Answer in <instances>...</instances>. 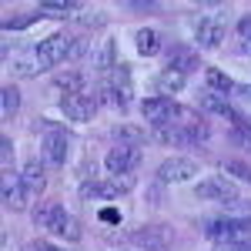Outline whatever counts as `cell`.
<instances>
[{
  "instance_id": "11",
  "label": "cell",
  "mask_w": 251,
  "mask_h": 251,
  "mask_svg": "<svg viewBox=\"0 0 251 251\" xmlns=\"http://www.w3.org/2000/svg\"><path fill=\"white\" fill-rule=\"evenodd\" d=\"M131 241H134L141 251H168L174 241V231L171 228H164V225H144V228H137L131 234Z\"/></svg>"
},
{
  "instance_id": "2",
  "label": "cell",
  "mask_w": 251,
  "mask_h": 251,
  "mask_svg": "<svg viewBox=\"0 0 251 251\" xmlns=\"http://www.w3.org/2000/svg\"><path fill=\"white\" fill-rule=\"evenodd\" d=\"M154 137L164 141V144H181V148H201L208 141V124L198 121V117H188L181 124H164V127H154Z\"/></svg>"
},
{
  "instance_id": "3",
  "label": "cell",
  "mask_w": 251,
  "mask_h": 251,
  "mask_svg": "<svg viewBox=\"0 0 251 251\" xmlns=\"http://www.w3.org/2000/svg\"><path fill=\"white\" fill-rule=\"evenodd\" d=\"M201 231L211 241H245L251 238V218H234V214H214L201 221Z\"/></svg>"
},
{
  "instance_id": "34",
  "label": "cell",
  "mask_w": 251,
  "mask_h": 251,
  "mask_svg": "<svg viewBox=\"0 0 251 251\" xmlns=\"http://www.w3.org/2000/svg\"><path fill=\"white\" fill-rule=\"evenodd\" d=\"M24 251H60V248H54L50 241H30V245H27Z\"/></svg>"
},
{
  "instance_id": "4",
  "label": "cell",
  "mask_w": 251,
  "mask_h": 251,
  "mask_svg": "<svg viewBox=\"0 0 251 251\" xmlns=\"http://www.w3.org/2000/svg\"><path fill=\"white\" fill-rule=\"evenodd\" d=\"M74 44H77V37H71V34H50V37H44L37 44L34 57H37V64L47 71V67L64 64V60L71 57V54H74Z\"/></svg>"
},
{
  "instance_id": "35",
  "label": "cell",
  "mask_w": 251,
  "mask_h": 251,
  "mask_svg": "<svg viewBox=\"0 0 251 251\" xmlns=\"http://www.w3.org/2000/svg\"><path fill=\"white\" fill-rule=\"evenodd\" d=\"M100 221H111V225H117V221H121V211H114V208H104V211H100Z\"/></svg>"
},
{
  "instance_id": "23",
  "label": "cell",
  "mask_w": 251,
  "mask_h": 251,
  "mask_svg": "<svg viewBox=\"0 0 251 251\" xmlns=\"http://www.w3.org/2000/svg\"><path fill=\"white\" fill-rule=\"evenodd\" d=\"M114 54H117V44L107 37L104 44H100V50L91 57V64H94L97 71H111V67H114Z\"/></svg>"
},
{
  "instance_id": "21",
  "label": "cell",
  "mask_w": 251,
  "mask_h": 251,
  "mask_svg": "<svg viewBox=\"0 0 251 251\" xmlns=\"http://www.w3.org/2000/svg\"><path fill=\"white\" fill-rule=\"evenodd\" d=\"M184 80H188V74H181V71H174V67H164L161 74H157V91H161V97H171L174 91H181L184 87Z\"/></svg>"
},
{
  "instance_id": "20",
  "label": "cell",
  "mask_w": 251,
  "mask_h": 251,
  "mask_svg": "<svg viewBox=\"0 0 251 251\" xmlns=\"http://www.w3.org/2000/svg\"><path fill=\"white\" fill-rule=\"evenodd\" d=\"M134 44H137V50H141L144 57H154L157 50L164 47V40H161V30H154V27H144V30H137V34H134Z\"/></svg>"
},
{
  "instance_id": "22",
  "label": "cell",
  "mask_w": 251,
  "mask_h": 251,
  "mask_svg": "<svg viewBox=\"0 0 251 251\" xmlns=\"http://www.w3.org/2000/svg\"><path fill=\"white\" fill-rule=\"evenodd\" d=\"M204 80H208V91H214V94H221V97H228V94H234V84L225 71H218V67H208L204 71Z\"/></svg>"
},
{
  "instance_id": "30",
  "label": "cell",
  "mask_w": 251,
  "mask_h": 251,
  "mask_svg": "<svg viewBox=\"0 0 251 251\" xmlns=\"http://www.w3.org/2000/svg\"><path fill=\"white\" fill-rule=\"evenodd\" d=\"M238 37H241V44H245V47H251V14L238 20Z\"/></svg>"
},
{
  "instance_id": "13",
  "label": "cell",
  "mask_w": 251,
  "mask_h": 251,
  "mask_svg": "<svg viewBox=\"0 0 251 251\" xmlns=\"http://www.w3.org/2000/svg\"><path fill=\"white\" fill-rule=\"evenodd\" d=\"M198 174V164L191 157H168L161 168H157V181L164 184H181V181H191Z\"/></svg>"
},
{
  "instance_id": "15",
  "label": "cell",
  "mask_w": 251,
  "mask_h": 251,
  "mask_svg": "<svg viewBox=\"0 0 251 251\" xmlns=\"http://www.w3.org/2000/svg\"><path fill=\"white\" fill-rule=\"evenodd\" d=\"M27 201H30V194H27V188H24V181H20V177H10V174H3V208H10V211H24Z\"/></svg>"
},
{
  "instance_id": "12",
  "label": "cell",
  "mask_w": 251,
  "mask_h": 251,
  "mask_svg": "<svg viewBox=\"0 0 251 251\" xmlns=\"http://www.w3.org/2000/svg\"><path fill=\"white\" fill-rule=\"evenodd\" d=\"M198 198L231 204V201H238L241 194H238V188L228 181V174H214V177H208V181H201V184H198Z\"/></svg>"
},
{
  "instance_id": "26",
  "label": "cell",
  "mask_w": 251,
  "mask_h": 251,
  "mask_svg": "<svg viewBox=\"0 0 251 251\" xmlns=\"http://www.w3.org/2000/svg\"><path fill=\"white\" fill-rule=\"evenodd\" d=\"M0 107H3V117H14L20 111V91L17 87H3L0 91Z\"/></svg>"
},
{
  "instance_id": "9",
  "label": "cell",
  "mask_w": 251,
  "mask_h": 251,
  "mask_svg": "<svg viewBox=\"0 0 251 251\" xmlns=\"http://www.w3.org/2000/svg\"><path fill=\"white\" fill-rule=\"evenodd\" d=\"M221 37H225V17L218 14H201L194 20V44L211 50V47H221Z\"/></svg>"
},
{
  "instance_id": "18",
  "label": "cell",
  "mask_w": 251,
  "mask_h": 251,
  "mask_svg": "<svg viewBox=\"0 0 251 251\" xmlns=\"http://www.w3.org/2000/svg\"><path fill=\"white\" fill-rule=\"evenodd\" d=\"M17 177L24 181V188H27V194H30V198H40V194H44L47 177H44V164H40V161H30V164H27Z\"/></svg>"
},
{
  "instance_id": "7",
  "label": "cell",
  "mask_w": 251,
  "mask_h": 251,
  "mask_svg": "<svg viewBox=\"0 0 251 251\" xmlns=\"http://www.w3.org/2000/svg\"><path fill=\"white\" fill-rule=\"evenodd\" d=\"M134 188V174H111L107 181H87L80 184V198H94V201H111L117 194H127Z\"/></svg>"
},
{
  "instance_id": "8",
  "label": "cell",
  "mask_w": 251,
  "mask_h": 251,
  "mask_svg": "<svg viewBox=\"0 0 251 251\" xmlns=\"http://www.w3.org/2000/svg\"><path fill=\"white\" fill-rule=\"evenodd\" d=\"M97 91H91V87H84V91H77V94H67L60 97V111L71 117V121H91V117L97 114Z\"/></svg>"
},
{
  "instance_id": "29",
  "label": "cell",
  "mask_w": 251,
  "mask_h": 251,
  "mask_svg": "<svg viewBox=\"0 0 251 251\" xmlns=\"http://www.w3.org/2000/svg\"><path fill=\"white\" fill-rule=\"evenodd\" d=\"M0 161H3V171L10 174V164H14V148H10V137H0Z\"/></svg>"
},
{
  "instance_id": "28",
  "label": "cell",
  "mask_w": 251,
  "mask_h": 251,
  "mask_svg": "<svg viewBox=\"0 0 251 251\" xmlns=\"http://www.w3.org/2000/svg\"><path fill=\"white\" fill-rule=\"evenodd\" d=\"M34 20H40V10H30V14H24V17H10V20H3V30H20V27L34 24Z\"/></svg>"
},
{
  "instance_id": "36",
  "label": "cell",
  "mask_w": 251,
  "mask_h": 251,
  "mask_svg": "<svg viewBox=\"0 0 251 251\" xmlns=\"http://www.w3.org/2000/svg\"><path fill=\"white\" fill-rule=\"evenodd\" d=\"M234 94L241 97V100H251V84H238V87H234Z\"/></svg>"
},
{
  "instance_id": "10",
  "label": "cell",
  "mask_w": 251,
  "mask_h": 251,
  "mask_svg": "<svg viewBox=\"0 0 251 251\" xmlns=\"http://www.w3.org/2000/svg\"><path fill=\"white\" fill-rule=\"evenodd\" d=\"M104 168L111 174H134L141 168V148L131 144H114L107 154H104Z\"/></svg>"
},
{
  "instance_id": "16",
  "label": "cell",
  "mask_w": 251,
  "mask_h": 251,
  "mask_svg": "<svg viewBox=\"0 0 251 251\" xmlns=\"http://www.w3.org/2000/svg\"><path fill=\"white\" fill-rule=\"evenodd\" d=\"M44 161L50 168H60L67 161V134L64 131H50V134L44 137Z\"/></svg>"
},
{
  "instance_id": "32",
  "label": "cell",
  "mask_w": 251,
  "mask_h": 251,
  "mask_svg": "<svg viewBox=\"0 0 251 251\" xmlns=\"http://www.w3.org/2000/svg\"><path fill=\"white\" fill-rule=\"evenodd\" d=\"M234 127H238V131H248L251 134V117L248 114H241V111H238V114H234V121H231Z\"/></svg>"
},
{
  "instance_id": "1",
  "label": "cell",
  "mask_w": 251,
  "mask_h": 251,
  "mask_svg": "<svg viewBox=\"0 0 251 251\" xmlns=\"http://www.w3.org/2000/svg\"><path fill=\"white\" fill-rule=\"evenodd\" d=\"M34 225H40L44 231L57 234V238H67V241H77L80 238L77 218H71V214L64 211L60 201H44V204H37L34 208Z\"/></svg>"
},
{
  "instance_id": "14",
  "label": "cell",
  "mask_w": 251,
  "mask_h": 251,
  "mask_svg": "<svg viewBox=\"0 0 251 251\" xmlns=\"http://www.w3.org/2000/svg\"><path fill=\"white\" fill-rule=\"evenodd\" d=\"M37 10H40V17H57V20H67V17H84L87 20V3H57V0H47V3H37Z\"/></svg>"
},
{
  "instance_id": "27",
  "label": "cell",
  "mask_w": 251,
  "mask_h": 251,
  "mask_svg": "<svg viewBox=\"0 0 251 251\" xmlns=\"http://www.w3.org/2000/svg\"><path fill=\"white\" fill-rule=\"evenodd\" d=\"M221 171H228L231 177L248 181V184H251V164H245V161H225V164H221Z\"/></svg>"
},
{
  "instance_id": "19",
  "label": "cell",
  "mask_w": 251,
  "mask_h": 251,
  "mask_svg": "<svg viewBox=\"0 0 251 251\" xmlns=\"http://www.w3.org/2000/svg\"><path fill=\"white\" fill-rule=\"evenodd\" d=\"M168 67L181 71V74L194 71V67H198V50H191V47H181V44H174L171 50H168Z\"/></svg>"
},
{
  "instance_id": "25",
  "label": "cell",
  "mask_w": 251,
  "mask_h": 251,
  "mask_svg": "<svg viewBox=\"0 0 251 251\" xmlns=\"http://www.w3.org/2000/svg\"><path fill=\"white\" fill-rule=\"evenodd\" d=\"M111 134H114L117 144H131V148L144 144V131H137V127H131V124H121V127H114V131H111Z\"/></svg>"
},
{
  "instance_id": "6",
  "label": "cell",
  "mask_w": 251,
  "mask_h": 251,
  "mask_svg": "<svg viewBox=\"0 0 251 251\" xmlns=\"http://www.w3.org/2000/svg\"><path fill=\"white\" fill-rule=\"evenodd\" d=\"M97 100L107 104V107H124L131 100V74H127V67H117V71L107 74V80L97 87Z\"/></svg>"
},
{
  "instance_id": "33",
  "label": "cell",
  "mask_w": 251,
  "mask_h": 251,
  "mask_svg": "<svg viewBox=\"0 0 251 251\" xmlns=\"http://www.w3.org/2000/svg\"><path fill=\"white\" fill-rule=\"evenodd\" d=\"M231 141H238L241 148H251V134H248V131H238V127H234V131H231Z\"/></svg>"
},
{
  "instance_id": "17",
  "label": "cell",
  "mask_w": 251,
  "mask_h": 251,
  "mask_svg": "<svg viewBox=\"0 0 251 251\" xmlns=\"http://www.w3.org/2000/svg\"><path fill=\"white\" fill-rule=\"evenodd\" d=\"M198 107H201V111H208V114L228 117V121H234V114H238L231 104H228V97L214 94V91H204V94H198Z\"/></svg>"
},
{
  "instance_id": "24",
  "label": "cell",
  "mask_w": 251,
  "mask_h": 251,
  "mask_svg": "<svg viewBox=\"0 0 251 251\" xmlns=\"http://www.w3.org/2000/svg\"><path fill=\"white\" fill-rule=\"evenodd\" d=\"M54 91H64V97L84 91V74H57L54 77Z\"/></svg>"
},
{
  "instance_id": "31",
  "label": "cell",
  "mask_w": 251,
  "mask_h": 251,
  "mask_svg": "<svg viewBox=\"0 0 251 251\" xmlns=\"http://www.w3.org/2000/svg\"><path fill=\"white\" fill-rule=\"evenodd\" d=\"M127 10H134V14H151V10H157V3L154 0H144V3H141V0H131Z\"/></svg>"
},
{
  "instance_id": "5",
  "label": "cell",
  "mask_w": 251,
  "mask_h": 251,
  "mask_svg": "<svg viewBox=\"0 0 251 251\" xmlns=\"http://www.w3.org/2000/svg\"><path fill=\"white\" fill-rule=\"evenodd\" d=\"M141 114L148 117L154 127H164V124H177L181 117H188L184 114V107L174 100V97H144L141 100Z\"/></svg>"
}]
</instances>
